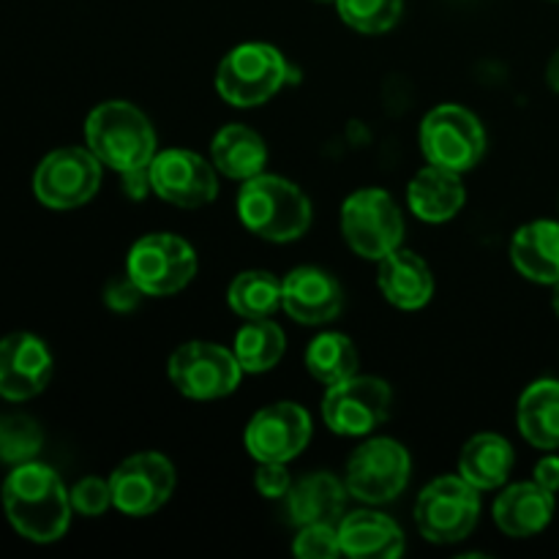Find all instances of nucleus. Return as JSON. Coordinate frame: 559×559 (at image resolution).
<instances>
[{"instance_id":"1","label":"nucleus","mask_w":559,"mask_h":559,"mask_svg":"<svg viewBox=\"0 0 559 559\" xmlns=\"http://www.w3.org/2000/svg\"><path fill=\"white\" fill-rule=\"evenodd\" d=\"M3 511L11 527L33 544H55L71 522V495L52 467L16 464L3 480Z\"/></svg>"},{"instance_id":"2","label":"nucleus","mask_w":559,"mask_h":559,"mask_svg":"<svg viewBox=\"0 0 559 559\" xmlns=\"http://www.w3.org/2000/svg\"><path fill=\"white\" fill-rule=\"evenodd\" d=\"M238 216L251 235L271 243H289L309 233L311 200L300 186L282 175H257L243 180Z\"/></svg>"},{"instance_id":"3","label":"nucleus","mask_w":559,"mask_h":559,"mask_svg":"<svg viewBox=\"0 0 559 559\" xmlns=\"http://www.w3.org/2000/svg\"><path fill=\"white\" fill-rule=\"evenodd\" d=\"M85 140L93 156L120 175L151 167L156 156L153 123L129 102L98 104L85 120Z\"/></svg>"},{"instance_id":"4","label":"nucleus","mask_w":559,"mask_h":559,"mask_svg":"<svg viewBox=\"0 0 559 559\" xmlns=\"http://www.w3.org/2000/svg\"><path fill=\"white\" fill-rule=\"evenodd\" d=\"M293 76L287 58L273 44L249 41L224 55L216 71V91L233 107L249 109L276 96Z\"/></svg>"},{"instance_id":"5","label":"nucleus","mask_w":559,"mask_h":559,"mask_svg":"<svg viewBox=\"0 0 559 559\" xmlns=\"http://www.w3.org/2000/svg\"><path fill=\"white\" fill-rule=\"evenodd\" d=\"M342 235L355 254L380 262L391 251L402 249V211L388 191L358 189L342 205Z\"/></svg>"},{"instance_id":"6","label":"nucleus","mask_w":559,"mask_h":559,"mask_svg":"<svg viewBox=\"0 0 559 559\" xmlns=\"http://www.w3.org/2000/svg\"><path fill=\"white\" fill-rule=\"evenodd\" d=\"M480 516V495L462 475L431 480L415 502V524L431 544H459L475 530Z\"/></svg>"},{"instance_id":"7","label":"nucleus","mask_w":559,"mask_h":559,"mask_svg":"<svg viewBox=\"0 0 559 559\" xmlns=\"http://www.w3.org/2000/svg\"><path fill=\"white\" fill-rule=\"evenodd\" d=\"M420 151L435 167L467 173L486 153L484 123L459 104L435 107L420 123Z\"/></svg>"},{"instance_id":"8","label":"nucleus","mask_w":559,"mask_h":559,"mask_svg":"<svg viewBox=\"0 0 559 559\" xmlns=\"http://www.w3.org/2000/svg\"><path fill=\"white\" fill-rule=\"evenodd\" d=\"M126 273L151 298L175 295L197 276V251L178 235H145L129 249Z\"/></svg>"},{"instance_id":"9","label":"nucleus","mask_w":559,"mask_h":559,"mask_svg":"<svg viewBox=\"0 0 559 559\" xmlns=\"http://www.w3.org/2000/svg\"><path fill=\"white\" fill-rule=\"evenodd\" d=\"M167 374L175 391L183 393L186 399L213 402L238 391L243 369L233 349L211 342H186L169 358Z\"/></svg>"},{"instance_id":"10","label":"nucleus","mask_w":559,"mask_h":559,"mask_svg":"<svg viewBox=\"0 0 559 559\" xmlns=\"http://www.w3.org/2000/svg\"><path fill=\"white\" fill-rule=\"evenodd\" d=\"M409 453L402 442L391 437H374L355 448L347 462V491L366 506L391 502L407 489L409 484Z\"/></svg>"},{"instance_id":"11","label":"nucleus","mask_w":559,"mask_h":559,"mask_svg":"<svg viewBox=\"0 0 559 559\" xmlns=\"http://www.w3.org/2000/svg\"><path fill=\"white\" fill-rule=\"evenodd\" d=\"M391 385L380 377L353 374L328 385L322 399V418L333 435L366 437L391 415Z\"/></svg>"},{"instance_id":"12","label":"nucleus","mask_w":559,"mask_h":559,"mask_svg":"<svg viewBox=\"0 0 559 559\" xmlns=\"http://www.w3.org/2000/svg\"><path fill=\"white\" fill-rule=\"evenodd\" d=\"M102 186V162L91 147H60L41 158L33 175V191L41 205L71 211L93 200Z\"/></svg>"},{"instance_id":"13","label":"nucleus","mask_w":559,"mask_h":559,"mask_svg":"<svg viewBox=\"0 0 559 559\" xmlns=\"http://www.w3.org/2000/svg\"><path fill=\"white\" fill-rule=\"evenodd\" d=\"M109 489H112V506L123 516H151L173 497L175 467L156 451L136 453L115 467V473L109 475Z\"/></svg>"},{"instance_id":"14","label":"nucleus","mask_w":559,"mask_h":559,"mask_svg":"<svg viewBox=\"0 0 559 559\" xmlns=\"http://www.w3.org/2000/svg\"><path fill=\"white\" fill-rule=\"evenodd\" d=\"M147 169H151V189L169 205L202 207L218 194V169L194 151L169 147L156 153Z\"/></svg>"},{"instance_id":"15","label":"nucleus","mask_w":559,"mask_h":559,"mask_svg":"<svg viewBox=\"0 0 559 559\" xmlns=\"http://www.w3.org/2000/svg\"><path fill=\"white\" fill-rule=\"evenodd\" d=\"M246 451L257 462H293L311 440V415L295 402L260 409L246 426Z\"/></svg>"},{"instance_id":"16","label":"nucleus","mask_w":559,"mask_h":559,"mask_svg":"<svg viewBox=\"0 0 559 559\" xmlns=\"http://www.w3.org/2000/svg\"><path fill=\"white\" fill-rule=\"evenodd\" d=\"M52 377V353L33 333L0 338V396L27 402L47 388Z\"/></svg>"},{"instance_id":"17","label":"nucleus","mask_w":559,"mask_h":559,"mask_svg":"<svg viewBox=\"0 0 559 559\" xmlns=\"http://www.w3.org/2000/svg\"><path fill=\"white\" fill-rule=\"evenodd\" d=\"M282 309L300 325H328L342 314L344 293L322 267H295L282 282Z\"/></svg>"},{"instance_id":"18","label":"nucleus","mask_w":559,"mask_h":559,"mask_svg":"<svg viewBox=\"0 0 559 559\" xmlns=\"http://www.w3.org/2000/svg\"><path fill=\"white\" fill-rule=\"evenodd\" d=\"M495 524L508 538H530L549 527L555 516V491L544 489L540 484L508 486L491 508Z\"/></svg>"},{"instance_id":"19","label":"nucleus","mask_w":559,"mask_h":559,"mask_svg":"<svg viewBox=\"0 0 559 559\" xmlns=\"http://www.w3.org/2000/svg\"><path fill=\"white\" fill-rule=\"evenodd\" d=\"M377 284L382 298L402 311H418L435 295V276L415 251L396 249L382 257L377 267Z\"/></svg>"},{"instance_id":"20","label":"nucleus","mask_w":559,"mask_h":559,"mask_svg":"<svg viewBox=\"0 0 559 559\" xmlns=\"http://www.w3.org/2000/svg\"><path fill=\"white\" fill-rule=\"evenodd\" d=\"M342 555L355 559H396L404 555V533L391 516L377 511H355L338 522Z\"/></svg>"},{"instance_id":"21","label":"nucleus","mask_w":559,"mask_h":559,"mask_svg":"<svg viewBox=\"0 0 559 559\" xmlns=\"http://www.w3.org/2000/svg\"><path fill=\"white\" fill-rule=\"evenodd\" d=\"M464 200H467V191H464L462 173L435 167V164L420 169L407 186L409 211H413L420 222H451V218L464 207Z\"/></svg>"},{"instance_id":"22","label":"nucleus","mask_w":559,"mask_h":559,"mask_svg":"<svg viewBox=\"0 0 559 559\" xmlns=\"http://www.w3.org/2000/svg\"><path fill=\"white\" fill-rule=\"evenodd\" d=\"M284 500H287L289 522L295 527L338 524L344 516V502H347V484L333 478L331 473H311L295 480Z\"/></svg>"},{"instance_id":"23","label":"nucleus","mask_w":559,"mask_h":559,"mask_svg":"<svg viewBox=\"0 0 559 559\" xmlns=\"http://www.w3.org/2000/svg\"><path fill=\"white\" fill-rule=\"evenodd\" d=\"M513 267L535 284H559V222L524 224L511 240Z\"/></svg>"},{"instance_id":"24","label":"nucleus","mask_w":559,"mask_h":559,"mask_svg":"<svg viewBox=\"0 0 559 559\" xmlns=\"http://www.w3.org/2000/svg\"><path fill=\"white\" fill-rule=\"evenodd\" d=\"M211 162L227 178L251 180L265 173L267 145L249 126L229 123L213 136Z\"/></svg>"},{"instance_id":"25","label":"nucleus","mask_w":559,"mask_h":559,"mask_svg":"<svg viewBox=\"0 0 559 559\" xmlns=\"http://www.w3.org/2000/svg\"><path fill=\"white\" fill-rule=\"evenodd\" d=\"M519 431L540 451L559 448V382L538 380L522 393L516 409Z\"/></svg>"},{"instance_id":"26","label":"nucleus","mask_w":559,"mask_h":559,"mask_svg":"<svg viewBox=\"0 0 559 559\" xmlns=\"http://www.w3.org/2000/svg\"><path fill=\"white\" fill-rule=\"evenodd\" d=\"M513 469V448L500 435H475L459 456V475L478 491L500 489Z\"/></svg>"},{"instance_id":"27","label":"nucleus","mask_w":559,"mask_h":559,"mask_svg":"<svg viewBox=\"0 0 559 559\" xmlns=\"http://www.w3.org/2000/svg\"><path fill=\"white\" fill-rule=\"evenodd\" d=\"M287 338L276 322L267 320H246V325L235 333L233 353L238 358L240 369L249 374H262L271 371L278 360L284 358Z\"/></svg>"},{"instance_id":"28","label":"nucleus","mask_w":559,"mask_h":559,"mask_svg":"<svg viewBox=\"0 0 559 559\" xmlns=\"http://www.w3.org/2000/svg\"><path fill=\"white\" fill-rule=\"evenodd\" d=\"M227 304L243 320H267L282 309V282L271 271H243L229 282Z\"/></svg>"},{"instance_id":"29","label":"nucleus","mask_w":559,"mask_h":559,"mask_svg":"<svg viewBox=\"0 0 559 559\" xmlns=\"http://www.w3.org/2000/svg\"><path fill=\"white\" fill-rule=\"evenodd\" d=\"M306 369L322 385H336L358 374V349L344 333H320L306 349Z\"/></svg>"},{"instance_id":"30","label":"nucleus","mask_w":559,"mask_h":559,"mask_svg":"<svg viewBox=\"0 0 559 559\" xmlns=\"http://www.w3.org/2000/svg\"><path fill=\"white\" fill-rule=\"evenodd\" d=\"M336 11L344 25L353 31L377 36L396 27V22L402 20L404 0H336Z\"/></svg>"},{"instance_id":"31","label":"nucleus","mask_w":559,"mask_h":559,"mask_svg":"<svg viewBox=\"0 0 559 559\" xmlns=\"http://www.w3.org/2000/svg\"><path fill=\"white\" fill-rule=\"evenodd\" d=\"M44 435L38 424L27 415H0V462L25 464L38 456Z\"/></svg>"},{"instance_id":"32","label":"nucleus","mask_w":559,"mask_h":559,"mask_svg":"<svg viewBox=\"0 0 559 559\" xmlns=\"http://www.w3.org/2000/svg\"><path fill=\"white\" fill-rule=\"evenodd\" d=\"M295 557L304 559H333L342 555L338 524H306L293 540Z\"/></svg>"},{"instance_id":"33","label":"nucleus","mask_w":559,"mask_h":559,"mask_svg":"<svg viewBox=\"0 0 559 559\" xmlns=\"http://www.w3.org/2000/svg\"><path fill=\"white\" fill-rule=\"evenodd\" d=\"M71 495V508H74L80 516H102L109 506H112V489H109V480L102 478H82Z\"/></svg>"},{"instance_id":"34","label":"nucleus","mask_w":559,"mask_h":559,"mask_svg":"<svg viewBox=\"0 0 559 559\" xmlns=\"http://www.w3.org/2000/svg\"><path fill=\"white\" fill-rule=\"evenodd\" d=\"M254 486L267 500H284L293 489V478L287 473L284 462H260L254 473Z\"/></svg>"},{"instance_id":"35","label":"nucleus","mask_w":559,"mask_h":559,"mask_svg":"<svg viewBox=\"0 0 559 559\" xmlns=\"http://www.w3.org/2000/svg\"><path fill=\"white\" fill-rule=\"evenodd\" d=\"M142 298H145V293L136 287L134 278H131L129 273L120 278H112V282L107 284V289H104V304L115 311H134Z\"/></svg>"},{"instance_id":"36","label":"nucleus","mask_w":559,"mask_h":559,"mask_svg":"<svg viewBox=\"0 0 559 559\" xmlns=\"http://www.w3.org/2000/svg\"><path fill=\"white\" fill-rule=\"evenodd\" d=\"M535 484H540L544 489L559 491V456H546L535 464Z\"/></svg>"},{"instance_id":"37","label":"nucleus","mask_w":559,"mask_h":559,"mask_svg":"<svg viewBox=\"0 0 559 559\" xmlns=\"http://www.w3.org/2000/svg\"><path fill=\"white\" fill-rule=\"evenodd\" d=\"M546 82H549L551 91L559 93V49L555 55H551L549 66H546Z\"/></svg>"},{"instance_id":"38","label":"nucleus","mask_w":559,"mask_h":559,"mask_svg":"<svg viewBox=\"0 0 559 559\" xmlns=\"http://www.w3.org/2000/svg\"><path fill=\"white\" fill-rule=\"evenodd\" d=\"M555 311H557V317H559V284H555Z\"/></svg>"},{"instance_id":"39","label":"nucleus","mask_w":559,"mask_h":559,"mask_svg":"<svg viewBox=\"0 0 559 559\" xmlns=\"http://www.w3.org/2000/svg\"><path fill=\"white\" fill-rule=\"evenodd\" d=\"M320 3H336V0H320Z\"/></svg>"}]
</instances>
